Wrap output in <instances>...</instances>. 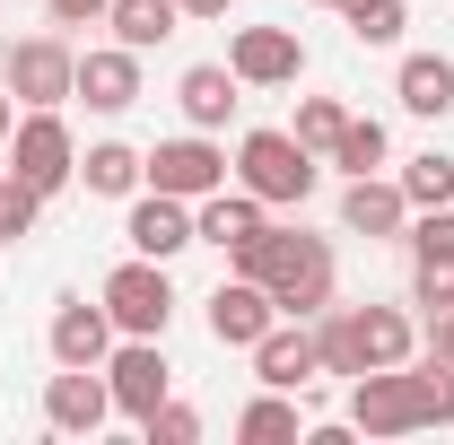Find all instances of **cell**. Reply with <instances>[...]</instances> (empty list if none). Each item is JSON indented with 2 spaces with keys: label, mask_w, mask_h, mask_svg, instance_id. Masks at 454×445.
Returning a JSON list of instances; mask_svg holds the SVG:
<instances>
[{
  "label": "cell",
  "mask_w": 454,
  "mask_h": 445,
  "mask_svg": "<svg viewBox=\"0 0 454 445\" xmlns=\"http://www.w3.org/2000/svg\"><path fill=\"white\" fill-rule=\"evenodd\" d=\"M227 175L236 167H227V149L210 140V131H184V140H158V149H149V183L175 192V201H210Z\"/></svg>",
  "instance_id": "8"
},
{
  "label": "cell",
  "mask_w": 454,
  "mask_h": 445,
  "mask_svg": "<svg viewBox=\"0 0 454 445\" xmlns=\"http://www.w3.org/2000/svg\"><path fill=\"white\" fill-rule=\"evenodd\" d=\"M114 419V393H106V367H61L44 385V428L53 437H97Z\"/></svg>",
  "instance_id": "12"
},
{
  "label": "cell",
  "mask_w": 454,
  "mask_h": 445,
  "mask_svg": "<svg viewBox=\"0 0 454 445\" xmlns=\"http://www.w3.org/2000/svg\"><path fill=\"white\" fill-rule=\"evenodd\" d=\"M106 27H114V44L149 53V44H167L175 27H184V9H175V0H114V9H106Z\"/></svg>",
  "instance_id": "23"
},
{
  "label": "cell",
  "mask_w": 454,
  "mask_h": 445,
  "mask_svg": "<svg viewBox=\"0 0 454 445\" xmlns=\"http://www.w3.org/2000/svg\"><path fill=\"white\" fill-rule=\"evenodd\" d=\"M97 297H106L114 332L167 340V324H175V279H167V262H149V254H131V262H114Z\"/></svg>",
  "instance_id": "6"
},
{
  "label": "cell",
  "mask_w": 454,
  "mask_h": 445,
  "mask_svg": "<svg viewBox=\"0 0 454 445\" xmlns=\"http://www.w3.org/2000/svg\"><path fill=\"white\" fill-rule=\"evenodd\" d=\"M340 227H349V236H402V227H411L402 183H385V175H349V192H340Z\"/></svg>",
  "instance_id": "20"
},
{
  "label": "cell",
  "mask_w": 454,
  "mask_h": 445,
  "mask_svg": "<svg viewBox=\"0 0 454 445\" xmlns=\"http://www.w3.org/2000/svg\"><path fill=\"white\" fill-rule=\"evenodd\" d=\"M79 175H88V192H106V201H131V192L149 183V158H140L131 140H97V149L79 158Z\"/></svg>",
  "instance_id": "21"
},
{
  "label": "cell",
  "mask_w": 454,
  "mask_h": 445,
  "mask_svg": "<svg viewBox=\"0 0 454 445\" xmlns=\"http://www.w3.org/2000/svg\"><path fill=\"white\" fill-rule=\"evenodd\" d=\"M419 349H428V358H446V367H454V306H437V315H428V332H419Z\"/></svg>",
  "instance_id": "32"
},
{
  "label": "cell",
  "mask_w": 454,
  "mask_h": 445,
  "mask_svg": "<svg viewBox=\"0 0 454 445\" xmlns=\"http://www.w3.org/2000/svg\"><path fill=\"white\" fill-rule=\"evenodd\" d=\"M35 210H44V192H35V183H18V175L0 167V245L35 236Z\"/></svg>",
  "instance_id": "29"
},
{
  "label": "cell",
  "mask_w": 454,
  "mask_h": 445,
  "mask_svg": "<svg viewBox=\"0 0 454 445\" xmlns=\"http://www.w3.org/2000/svg\"><path fill=\"white\" fill-rule=\"evenodd\" d=\"M140 437H149V445H192V437H201V410H192V402H175V393H167V402H158V410L140 419Z\"/></svg>",
  "instance_id": "30"
},
{
  "label": "cell",
  "mask_w": 454,
  "mask_h": 445,
  "mask_svg": "<svg viewBox=\"0 0 454 445\" xmlns=\"http://www.w3.org/2000/svg\"><path fill=\"white\" fill-rule=\"evenodd\" d=\"M236 271L262 279L280 315H324V306H333L340 262H333V245H324V236H306V227H262L254 245H236Z\"/></svg>",
  "instance_id": "2"
},
{
  "label": "cell",
  "mask_w": 454,
  "mask_h": 445,
  "mask_svg": "<svg viewBox=\"0 0 454 445\" xmlns=\"http://www.w3.org/2000/svg\"><path fill=\"white\" fill-rule=\"evenodd\" d=\"M394 183H402V201H411V210H454V158H437V149H428V158H411Z\"/></svg>",
  "instance_id": "25"
},
{
  "label": "cell",
  "mask_w": 454,
  "mask_h": 445,
  "mask_svg": "<svg viewBox=\"0 0 454 445\" xmlns=\"http://www.w3.org/2000/svg\"><path fill=\"white\" fill-rule=\"evenodd\" d=\"M324 9H333V0H324Z\"/></svg>",
  "instance_id": "35"
},
{
  "label": "cell",
  "mask_w": 454,
  "mask_h": 445,
  "mask_svg": "<svg viewBox=\"0 0 454 445\" xmlns=\"http://www.w3.org/2000/svg\"><path fill=\"white\" fill-rule=\"evenodd\" d=\"M175 105H184V122H192V131H219L227 113L245 105V79H236L227 61H192V70L175 79Z\"/></svg>",
  "instance_id": "19"
},
{
  "label": "cell",
  "mask_w": 454,
  "mask_h": 445,
  "mask_svg": "<svg viewBox=\"0 0 454 445\" xmlns=\"http://www.w3.org/2000/svg\"><path fill=\"white\" fill-rule=\"evenodd\" d=\"M394 97L411 113H428V122L454 113V61L446 53H411V61H402V79H394Z\"/></svg>",
  "instance_id": "22"
},
{
  "label": "cell",
  "mask_w": 454,
  "mask_h": 445,
  "mask_svg": "<svg viewBox=\"0 0 454 445\" xmlns=\"http://www.w3.org/2000/svg\"><path fill=\"white\" fill-rule=\"evenodd\" d=\"M122 236H131V254H149V262H175L184 245H201L192 236V201H175V192H131V219H122Z\"/></svg>",
  "instance_id": "15"
},
{
  "label": "cell",
  "mask_w": 454,
  "mask_h": 445,
  "mask_svg": "<svg viewBox=\"0 0 454 445\" xmlns=\"http://www.w3.org/2000/svg\"><path fill=\"white\" fill-rule=\"evenodd\" d=\"M106 9H114V0H44V18H53V27H97Z\"/></svg>",
  "instance_id": "31"
},
{
  "label": "cell",
  "mask_w": 454,
  "mask_h": 445,
  "mask_svg": "<svg viewBox=\"0 0 454 445\" xmlns=\"http://www.w3.org/2000/svg\"><path fill=\"white\" fill-rule=\"evenodd\" d=\"M340 131H349V105L340 97H297V149H315V158H333Z\"/></svg>",
  "instance_id": "26"
},
{
  "label": "cell",
  "mask_w": 454,
  "mask_h": 445,
  "mask_svg": "<svg viewBox=\"0 0 454 445\" xmlns=\"http://www.w3.org/2000/svg\"><path fill=\"white\" fill-rule=\"evenodd\" d=\"M9 97L18 105H61V97H79V53L61 44V35H27V44H9Z\"/></svg>",
  "instance_id": "9"
},
{
  "label": "cell",
  "mask_w": 454,
  "mask_h": 445,
  "mask_svg": "<svg viewBox=\"0 0 454 445\" xmlns=\"http://www.w3.org/2000/svg\"><path fill=\"white\" fill-rule=\"evenodd\" d=\"M9 175L18 183H35L44 201H53L61 183H79V140H70V122H61V105H27V122L9 131Z\"/></svg>",
  "instance_id": "5"
},
{
  "label": "cell",
  "mask_w": 454,
  "mask_h": 445,
  "mask_svg": "<svg viewBox=\"0 0 454 445\" xmlns=\"http://www.w3.org/2000/svg\"><path fill=\"white\" fill-rule=\"evenodd\" d=\"M9 131H18V97H0V149H9Z\"/></svg>",
  "instance_id": "34"
},
{
  "label": "cell",
  "mask_w": 454,
  "mask_h": 445,
  "mask_svg": "<svg viewBox=\"0 0 454 445\" xmlns=\"http://www.w3.org/2000/svg\"><path fill=\"white\" fill-rule=\"evenodd\" d=\"M79 97H88V113H131L140 105V53H131V44L79 53Z\"/></svg>",
  "instance_id": "18"
},
{
  "label": "cell",
  "mask_w": 454,
  "mask_h": 445,
  "mask_svg": "<svg viewBox=\"0 0 454 445\" xmlns=\"http://www.w3.org/2000/svg\"><path fill=\"white\" fill-rule=\"evenodd\" d=\"M340 18H349V35H358V44H394L402 27H411V9H402V0H333Z\"/></svg>",
  "instance_id": "28"
},
{
  "label": "cell",
  "mask_w": 454,
  "mask_h": 445,
  "mask_svg": "<svg viewBox=\"0 0 454 445\" xmlns=\"http://www.w3.org/2000/svg\"><path fill=\"white\" fill-rule=\"evenodd\" d=\"M271 324H280V306H271V288H262V279L236 271V279L210 288V340H219V349H254Z\"/></svg>",
  "instance_id": "14"
},
{
  "label": "cell",
  "mask_w": 454,
  "mask_h": 445,
  "mask_svg": "<svg viewBox=\"0 0 454 445\" xmlns=\"http://www.w3.org/2000/svg\"><path fill=\"white\" fill-rule=\"evenodd\" d=\"M349 428L358 437H419V428H454V367L446 358H402V367H376L349 385Z\"/></svg>",
  "instance_id": "1"
},
{
  "label": "cell",
  "mask_w": 454,
  "mask_h": 445,
  "mask_svg": "<svg viewBox=\"0 0 454 445\" xmlns=\"http://www.w3.org/2000/svg\"><path fill=\"white\" fill-rule=\"evenodd\" d=\"M245 358H254V376H262V385H280V393H306L315 376H324V349H315V332H306V315H280V324L254 340Z\"/></svg>",
  "instance_id": "13"
},
{
  "label": "cell",
  "mask_w": 454,
  "mask_h": 445,
  "mask_svg": "<svg viewBox=\"0 0 454 445\" xmlns=\"http://www.w3.org/2000/svg\"><path fill=\"white\" fill-rule=\"evenodd\" d=\"M175 9H184V18H227L236 0H175Z\"/></svg>",
  "instance_id": "33"
},
{
  "label": "cell",
  "mask_w": 454,
  "mask_h": 445,
  "mask_svg": "<svg viewBox=\"0 0 454 445\" xmlns=\"http://www.w3.org/2000/svg\"><path fill=\"white\" fill-rule=\"evenodd\" d=\"M106 393H114V419H149L158 402L175 393V367H167V340H140L122 332L106 349Z\"/></svg>",
  "instance_id": "7"
},
{
  "label": "cell",
  "mask_w": 454,
  "mask_h": 445,
  "mask_svg": "<svg viewBox=\"0 0 454 445\" xmlns=\"http://www.w3.org/2000/svg\"><path fill=\"white\" fill-rule=\"evenodd\" d=\"M315 349H324V376H376V367H402L419 358V324L402 306H324L315 315Z\"/></svg>",
  "instance_id": "3"
},
{
  "label": "cell",
  "mask_w": 454,
  "mask_h": 445,
  "mask_svg": "<svg viewBox=\"0 0 454 445\" xmlns=\"http://www.w3.org/2000/svg\"><path fill=\"white\" fill-rule=\"evenodd\" d=\"M324 167H340V175H376V167H385V122H376V113H349V131H340V149L324 158Z\"/></svg>",
  "instance_id": "27"
},
{
  "label": "cell",
  "mask_w": 454,
  "mask_h": 445,
  "mask_svg": "<svg viewBox=\"0 0 454 445\" xmlns=\"http://www.w3.org/2000/svg\"><path fill=\"white\" fill-rule=\"evenodd\" d=\"M236 437L245 445H297V402H288L280 385H262L245 410H236Z\"/></svg>",
  "instance_id": "24"
},
{
  "label": "cell",
  "mask_w": 454,
  "mask_h": 445,
  "mask_svg": "<svg viewBox=\"0 0 454 445\" xmlns=\"http://www.w3.org/2000/svg\"><path fill=\"white\" fill-rule=\"evenodd\" d=\"M106 349H114L106 297H97V306H88V297H61L53 306V367H106Z\"/></svg>",
  "instance_id": "17"
},
{
  "label": "cell",
  "mask_w": 454,
  "mask_h": 445,
  "mask_svg": "<svg viewBox=\"0 0 454 445\" xmlns=\"http://www.w3.org/2000/svg\"><path fill=\"white\" fill-rule=\"evenodd\" d=\"M262 227H271V201H254L245 183H219L210 201H192V236H201V245H219V254L254 245Z\"/></svg>",
  "instance_id": "16"
},
{
  "label": "cell",
  "mask_w": 454,
  "mask_h": 445,
  "mask_svg": "<svg viewBox=\"0 0 454 445\" xmlns=\"http://www.w3.org/2000/svg\"><path fill=\"white\" fill-rule=\"evenodd\" d=\"M402 245H411V297L428 315L454 306V210H419V219L402 227Z\"/></svg>",
  "instance_id": "10"
},
{
  "label": "cell",
  "mask_w": 454,
  "mask_h": 445,
  "mask_svg": "<svg viewBox=\"0 0 454 445\" xmlns=\"http://www.w3.org/2000/svg\"><path fill=\"white\" fill-rule=\"evenodd\" d=\"M227 70H236L245 88H297V79H306V44H297V27H236Z\"/></svg>",
  "instance_id": "11"
},
{
  "label": "cell",
  "mask_w": 454,
  "mask_h": 445,
  "mask_svg": "<svg viewBox=\"0 0 454 445\" xmlns=\"http://www.w3.org/2000/svg\"><path fill=\"white\" fill-rule=\"evenodd\" d=\"M236 183L254 192V201H271V210H297L315 183H324V158L315 149H297V131H245L236 140Z\"/></svg>",
  "instance_id": "4"
}]
</instances>
